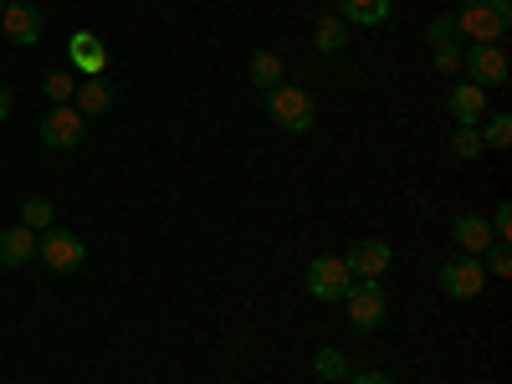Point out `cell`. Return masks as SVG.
I'll return each mask as SVG.
<instances>
[{
  "instance_id": "6da1fadb",
  "label": "cell",
  "mask_w": 512,
  "mask_h": 384,
  "mask_svg": "<svg viewBox=\"0 0 512 384\" xmlns=\"http://www.w3.org/2000/svg\"><path fill=\"white\" fill-rule=\"evenodd\" d=\"M451 21H456L461 36H472L477 47H492V41H502L512 31V0H461Z\"/></svg>"
},
{
  "instance_id": "7a4b0ae2",
  "label": "cell",
  "mask_w": 512,
  "mask_h": 384,
  "mask_svg": "<svg viewBox=\"0 0 512 384\" xmlns=\"http://www.w3.org/2000/svg\"><path fill=\"white\" fill-rule=\"evenodd\" d=\"M267 118L282 128V134H308V128L318 123V103L308 88H292V82H277V88L267 93Z\"/></svg>"
},
{
  "instance_id": "3957f363",
  "label": "cell",
  "mask_w": 512,
  "mask_h": 384,
  "mask_svg": "<svg viewBox=\"0 0 512 384\" xmlns=\"http://www.w3.org/2000/svg\"><path fill=\"white\" fill-rule=\"evenodd\" d=\"M344 303H349L354 333H374L384 323V313H390V297H384V282L379 277H354L349 292H344Z\"/></svg>"
},
{
  "instance_id": "277c9868",
  "label": "cell",
  "mask_w": 512,
  "mask_h": 384,
  "mask_svg": "<svg viewBox=\"0 0 512 384\" xmlns=\"http://www.w3.org/2000/svg\"><path fill=\"white\" fill-rule=\"evenodd\" d=\"M461 72H466V82H477L482 93H492V88H502L507 82V72H512V62H507V52H502V41H492V47H466L461 52Z\"/></svg>"
},
{
  "instance_id": "5b68a950",
  "label": "cell",
  "mask_w": 512,
  "mask_h": 384,
  "mask_svg": "<svg viewBox=\"0 0 512 384\" xmlns=\"http://www.w3.org/2000/svg\"><path fill=\"white\" fill-rule=\"evenodd\" d=\"M88 139V118L72 103H52V113H41V144L47 149H77Z\"/></svg>"
},
{
  "instance_id": "8992f818",
  "label": "cell",
  "mask_w": 512,
  "mask_h": 384,
  "mask_svg": "<svg viewBox=\"0 0 512 384\" xmlns=\"http://www.w3.org/2000/svg\"><path fill=\"white\" fill-rule=\"evenodd\" d=\"M36 256H41V262H47L52 272H77L82 262H88V246H82V236L52 226V231L36 236Z\"/></svg>"
},
{
  "instance_id": "52a82bcc",
  "label": "cell",
  "mask_w": 512,
  "mask_h": 384,
  "mask_svg": "<svg viewBox=\"0 0 512 384\" xmlns=\"http://www.w3.org/2000/svg\"><path fill=\"white\" fill-rule=\"evenodd\" d=\"M482 287H487L482 256H451V262H441V292L446 297L466 303V297H482Z\"/></svg>"
},
{
  "instance_id": "ba28073f",
  "label": "cell",
  "mask_w": 512,
  "mask_h": 384,
  "mask_svg": "<svg viewBox=\"0 0 512 384\" xmlns=\"http://www.w3.org/2000/svg\"><path fill=\"white\" fill-rule=\"evenodd\" d=\"M349 267H344V256H313L308 262V297H318V303H344V292H349Z\"/></svg>"
},
{
  "instance_id": "9c48e42d",
  "label": "cell",
  "mask_w": 512,
  "mask_h": 384,
  "mask_svg": "<svg viewBox=\"0 0 512 384\" xmlns=\"http://www.w3.org/2000/svg\"><path fill=\"white\" fill-rule=\"evenodd\" d=\"M0 31H6V41H16V47H36L41 41V11L31 0H6V6H0Z\"/></svg>"
},
{
  "instance_id": "30bf717a",
  "label": "cell",
  "mask_w": 512,
  "mask_h": 384,
  "mask_svg": "<svg viewBox=\"0 0 512 384\" xmlns=\"http://www.w3.org/2000/svg\"><path fill=\"white\" fill-rule=\"evenodd\" d=\"M390 262H395V251H390V241H354L349 251H344V267H349V277H384L390 272Z\"/></svg>"
},
{
  "instance_id": "8fae6325",
  "label": "cell",
  "mask_w": 512,
  "mask_h": 384,
  "mask_svg": "<svg viewBox=\"0 0 512 384\" xmlns=\"http://www.w3.org/2000/svg\"><path fill=\"white\" fill-rule=\"evenodd\" d=\"M446 113H451L461 128H482V118H487V93L477 88V82H456V88L446 93Z\"/></svg>"
},
{
  "instance_id": "7c38bea8",
  "label": "cell",
  "mask_w": 512,
  "mask_h": 384,
  "mask_svg": "<svg viewBox=\"0 0 512 384\" xmlns=\"http://www.w3.org/2000/svg\"><path fill=\"white\" fill-rule=\"evenodd\" d=\"M67 52H72V72H88V77H103L108 67V47L93 36V31H72L67 41Z\"/></svg>"
},
{
  "instance_id": "4fadbf2b",
  "label": "cell",
  "mask_w": 512,
  "mask_h": 384,
  "mask_svg": "<svg viewBox=\"0 0 512 384\" xmlns=\"http://www.w3.org/2000/svg\"><path fill=\"white\" fill-rule=\"evenodd\" d=\"M451 241H456L461 256H482V251L492 246V226H487L482 216H456V221H451Z\"/></svg>"
},
{
  "instance_id": "5bb4252c",
  "label": "cell",
  "mask_w": 512,
  "mask_h": 384,
  "mask_svg": "<svg viewBox=\"0 0 512 384\" xmlns=\"http://www.w3.org/2000/svg\"><path fill=\"white\" fill-rule=\"evenodd\" d=\"M31 256H36V231H26V226H11V231H0V267H6V272L26 267Z\"/></svg>"
},
{
  "instance_id": "9a60e30c",
  "label": "cell",
  "mask_w": 512,
  "mask_h": 384,
  "mask_svg": "<svg viewBox=\"0 0 512 384\" xmlns=\"http://www.w3.org/2000/svg\"><path fill=\"white\" fill-rule=\"evenodd\" d=\"M395 0H338V21L344 26H384Z\"/></svg>"
},
{
  "instance_id": "2e32d148",
  "label": "cell",
  "mask_w": 512,
  "mask_h": 384,
  "mask_svg": "<svg viewBox=\"0 0 512 384\" xmlns=\"http://www.w3.org/2000/svg\"><path fill=\"white\" fill-rule=\"evenodd\" d=\"M108 103H113V88L103 77H88V82H77V93H72V108L82 113V118H93V113H108Z\"/></svg>"
},
{
  "instance_id": "e0dca14e",
  "label": "cell",
  "mask_w": 512,
  "mask_h": 384,
  "mask_svg": "<svg viewBox=\"0 0 512 384\" xmlns=\"http://www.w3.org/2000/svg\"><path fill=\"white\" fill-rule=\"evenodd\" d=\"M21 226L36 231V236L52 231V226H57V205H52L47 195H26V200H21Z\"/></svg>"
},
{
  "instance_id": "ac0fdd59",
  "label": "cell",
  "mask_w": 512,
  "mask_h": 384,
  "mask_svg": "<svg viewBox=\"0 0 512 384\" xmlns=\"http://www.w3.org/2000/svg\"><path fill=\"white\" fill-rule=\"evenodd\" d=\"M246 77H251L262 93H272L277 82H282V57H277V52H251V62H246Z\"/></svg>"
},
{
  "instance_id": "d6986e66",
  "label": "cell",
  "mask_w": 512,
  "mask_h": 384,
  "mask_svg": "<svg viewBox=\"0 0 512 384\" xmlns=\"http://www.w3.org/2000/svg\"><path fill=\"white\" fill-rule=\"evenodd\" d=\"M313 47H318L323 57L344 52V47H349V26L338 21V16H323V21H318V31H313Z\"/></svg>"
},
{
  "instance_id": "ffe728a7",
  "label": "cell",
  "mask_w": 512,
  "mask_h": 384,
  "mask_svg": "<svg viewBox=\"0 0 512 384\" xmlns=\"http://www.w3.org/2000/svg\"><path fill=\"white\" fill-rule=\"evenodd\" d=\"M313 374H318L323 384H338V379H349L354 369H349V354H344V349H318V359H313Z\"/></svg>"
},
{
  "instance_id": "44dd1931",
  "label": "cell",
  "mask_w": 512,
  "mask_h": 384,
  "mask_svg": "<svg viewBox=\"0 0 512 384\" xmlns=\"http://www.w3.org/2000/svg\"><path fill=\"white\" fill-rule=\"evenodd\" d=\"M477 134H482V149H507L512 144V113H492L487 118V128H477Z\"/></svg>"
},
{
  "instance_id": "7402d4cb",
  "label": "cell",
  "mask_w": 512,
  "mask_h": 384,
  "mask_svg": "<svg viewBox=\"0 0 512 384\" xmlns=\"http://www.w3.org/2000/svg\"><path fill=\"white\" fill-rule=\"evenodd\" d=\"M451 154H456V159H482V154H487V149H482V134H477V128H461V123H456Z\"/></svg>"
},
{
  "instance_id": "603a6c76",
  "label": "cell",
  "mask_w": 512,
  "mask_h": 384,
  "mask_svg": "<svg viewBox=\"0 0 512 384\" xmlns=\"http://www.w3.org/2000/svg\"><path fill=\"white\" fill-rule=\"evenodd\" d=\"M41 93H47L52 103H72L77 82H72V72H47V77H41Z\"/></svg>"
},
{
  "instance_id": "cb8c5ba5",
  "label": "cell",
  "mask_w": 512,
  "mask_h": 384,
  "mask_svg": "<svg viewBox=\"0 0 512 384\" xmlns=\"http://www.w3.org/2000/svg\"><path fill=\"white\" fill-rule=\"evenodd\" d=\"M482 256H487V262H482L487 277H507V272H512V246H507V241H492Z\"/></svg>"
},
{
  "instance_id": "d4e9b609",
  "label": "cell",
  "mask_w": 512,
  "mask_h": 384,
  "mask_svg": "<svg viewBox=\"0 0 512 384\" xmlns=\"http://www.w3.org/2000/svg\"><path fill=\"white\" fill-rule=\"evenodd\" d=\"M436 72H461V41H431Z\"/></svg>"
},
{
  "instance_id": "484cf974",
  "label": "cell",
  "mask_w": 512,
  "mask_h": 384,
  "mask_svg": "<svg viewBox=\"0 0 512 384\" xmlns=\"http://www.w3.org/2000/svg\"><path fill=\"white\" fill-rule=\"evenodd\" d=\"M487 226H492V241H512V205H507V200L492 210V221H487Z\"/></svg>"
},
{
  "instance_id": "4316f807",
  "label": "cell",
  "mask_w": 512,
  "mask_h": 384,
  "mask_svg": "<svg viewBox=\"0 0 512 384\" xmlns=\"http://www.w3.org/2000/svg\"><path fill=\"white\" fill-rule=\"evenodd\" d=\"M425 36H431V41H461V31H456V21H451V16H436Z\"/></svg>"
},
{
  "instance_id": "83f0119b",
  "label": "cell",
  "mask_w": 512,
  "mask_h": 384,
  "mask_svg": "<svg viewBox=\"0 0 512 384\" xmlns=\"http://www.w3.org/2000/svg\"><path fill=\"white\" fill-rule=\"evenodd\" d=\"M349 384H395L384 369H359V374H349Z\"/></svg>"
},
{
  "instance_id": "f1b7e54d",
  "label": "cell",
  "mask_w": 512,
  "mask_h": 384,
  "mask_svg": "<svg viewBox=\"0 0 512 384\" xmlns=\"http://www.w3.org/2000/svg\"><path fill=\"white\" fill-rule=\"evenodd\" d=\"M11 118V88H0V123Z\"/></svg>"
},
{
  "instance_id": "f546056e",
  "label": "cell",
  "mask_w": 512,
  "mask_h": 384,
  "mask_svg": "<svg viewBox=\"0 0 512 384\" xmlns=\"http://www.w3.org/2000/svg\"><path fill=\"white\" fill-rule=\"evenodd\" d=\"M338 384H349V379H338Z\"/></svg>"
},
{
  "instance_id": "4dcf8cb0",
  "label": "cell",
  "mask_w": 512,
  "mask_h": 384,
  "mask_svg": "<svg viewBox=\"0 0 512 384\" xmlns=\"http://www.w3.org/2000/svg\"><path fill=\"white\" fill-rule=\"evenodd\" d=\"M0 6H6V0H0Z\"/></svg>"
}]
</instances>
